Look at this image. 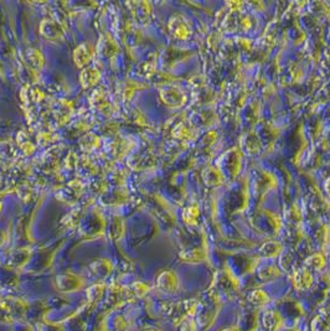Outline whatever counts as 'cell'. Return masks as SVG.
<instances>
[{"label": "cell", "instance_id": "1", "mask_svg": "<svg viewBox=\"0 0 330 331\" xmlns=\"http://www.w3.org/2000/svg\"><path fill=\"white\" fill-rule=\"evenodd\" d=\"M218 313V308L212 305L211 303L207 304L206 308H199L198 307V320H196V324L200 329H209L210 325H212L213 320H215L216 315Z\"/></svg>", "mask_w": 330, "mask_h": 331}, {"label": "cell", "instance_id": "2", "mask_svg": "<svg viewBox=\"0 0 330 331\" xmlns=\"http://www.w3.org/2000/svg\"><path fill=\"white\" fill-rule=\"evenodd\" d=\"M56 285L61 291H75L77 289L82 288L83 282L81 278L72 273H65L57 275Z\"/></svg>", "mask_w": 330, "mask_h": 331}, {"label": "cell", "instance_id": "3", "mask_svg": "<svg viewBox=\"0 0 330 331\" xmlns=\"http://www.w3.org/2000/svg\"><path fill=\"white\" fill-rule=\"evenodd\" d=\"M157 285L160 290L165 293H175L179 288V280L175 273L171 271H165L158 277Z\"/></svg>", "mask_w": 330, "mask_h": 331}, {"label": "cell", "instance_id": "4", "mask_svg": "<svg viewBox=\"0 0 330 331\" xmlns=\"http://www.w3.org/2000/svg\"><path fill=\"white\" fill-rule=\"evenodd\" d=\"M40 31L46 39H50V40H57L62 36V29L54 20H44L40 25Z\"/></svg>", "mask_w": 330, "mask_h": 331}, {"label": "cell", "instance_id": "5", "mask_svg": "<svg viewBox=\"0 0 330 331\" xmlns=\"http://www.w3.org/2000/svg\"><path fill=\"white\" fill-rule=\"evenodd\" d=\"M262 324L267 331H277L282 326V316L277 311H266L262 316Z\"/></svg>", "mask_w": 330, "mask_h": 331}, {"label": "cell", "instance_id": "6", "mask_svg": "<svg viewBox=\"0 0 330 331\" xmlns=\"http://www.w3.org/2000/svg\"><path fill=\"white\" fill-rule=\"evenodd\" d=\"M0 307L9 314H18V315H20V314L25 313V304L20 299L8 298V299H4V302L0 303Z\"/></svg>", "mask_w": 330, "mask_h": 331}, {"label": "cell", "instance_id": "7", "mask_svg": "<svg viewBox=\"0 0 330 331\" xmlns=\"http://www.w3.org/2000/svg\"><path fill=\"white\" fill-rule=\"evenodd\" d=\"M74 58H75V62H76V65L79 66V67H83V66L87 65L91 60L90 47L87 45H80L76 50H75Z\"/></svg>", "mask_w": 330, "mask_h": 331}, {"label": "cell", "instance_id": "8", "mask_svg": "<svg viewBox=\"0 0 330 331\" xmlns=\"http://www.w3.org/2000/svg\"><path fill=\"white\" fill-rule=\"evenodd\" d=\"M99 81V72L94 68H85L81 72V83L85 88H90Z\"/></svg>", "mask_w": 330, "mask_h": 331}, {"label": "cell", "instance_id": "9", "mask_svg": "<svg viewBox=\"0 0 330 331\" xmlns=\"http://www.w3.org/2000/svg\"><path fill=\"white\" fill-rule=\"evenodd\" d=\"M293 282H295V285L297 289L304 290V289H308L310 285H312L313 278L309 272L301 271L295 275V280H293Z\"/></svg>", "mask_w": 330, "mask_h": 331}, {"label": "cell", "instance_id": "10", "mask_svg": "<svg viewBox=\"0 0 330 331\" xmlns=\"http://www.w3.org/2000/svg\"><path fill=\"white\" fill-rule=\"evenodd\" d=\"M27 62L31 66L32 68L40 69L44 66V56L39 50L36 49H30L29 51L26 52Z\"/></svg>", "mask_w": 330, "mask_h": 331}, {"label": "cell", "instance_id": "11", "mask_svg": "<svg viewBox=\"0 0 330 331\" xmlns=\"http://www.w3.org/2000/svg\"><path fill=\"white\" fill-rule=\"evenodd\" d=\"M91 268H92L93 273L96 274L97 277L104 278L107 274L111 273L112 264H111L106 260H101V261H97V262H94L92 266H91Z\"/></svg>", "mask_w": 330, "mask_h": 331}, {"label": "cell", "instance_id": "12", "mask_svg": "<svg viewBox=\"0 0 330 331\" xmlns=\"http://www.w3.org/2000/svg\"><path fill=\"white\" fill-rule=\"evenodd\" d=\"M248 299H249V303L256 305V307H262V305L267 304V303L270 302V298H268L267 294L262 290L252 291V293L249 294Z\"/></svg>", "mask_w": 330, "mask_h": 331}, {"label": "cell", "instance_id": "13", "mask_svg": "<svg viewBox=\"0 0 330 331\" xmlns=\"http://www.w3.org/2000/svg\"><path fill=\"white\" fill-rule=\"evenodd\" d=\"M104 294L103 284H94L87 290V298L91 303H97L102 299Z\"/></svg>", "mask_w": 330, "mask_h": 331}, {"label": "cell", "instance_id": "14", "mask_svg": "<svg viewBox=\"0 0 330 331\" xmlns=\"http://www.w3.org/2000/svg\"><path fill=\"white\" fill-rule=\"evenodd\" d=\"M204 252L200 251V249H196V251H191L188 253H182L181 258L185 260L187 262H200V261L204 260Z\"/></svg>", "mask_w": 330, "mask_h": 331}, {"label": "cell", "instance_id": "15", "mask_svg": "<svg viewBox=\"0 0 330 331\" xmlns=\"http://www.w3.org/2000/svg\"><path fill=\"white\" fill-rule=\"evenodd\" d=\"M180 331H198V324L194 319L188 318L179 324Z\"/></svg>", "mask_w": 330, "mask_h": 331}, {"label": "cell", "instance_id": "16", "mask_svg": "<svg viewBox=\"0 0 330 331\" xmlns=\"http://www.w3.org/2000/svg\"><path fill=\"white\" fill-rule=\"evenodd\" d=\"M148 290L149 288L145 284H143V283H135V284L132 285V293L138 298L145 296V293H148Z\"/></svg>", "mask_w": 330, "mask_h": 331}, {"label": "cell", "instance_id": "17", "mask_svg": "<svg viewBox=\"0 0 330 331\" xmlns=\"http://www.w3.org/2000/svg\"><path fill=\"white\" fill-rule=\"evenodd\" d=\"M309 264L312 267H314L315 269H319V268H320V267L324 266L323 257H321V255H315V257H313L312 260H310Z\"/></svg>", "mask_w": 330, "mask_h": 331}, {"label": "cell", "instance_id": "18", "mask_svg": "<svg viewBox=\"0 0 330 331\" xmlns=\"http://www.w3.org/2000/svg\"><path fill=\"white\" fill-rule=\"evenodd\" d=\"M223 331H240V329H238V327H236V326H232V327H227V329H225Z\"/></svg>", "mask_w": 330, "mask_h": 331}, {"label": "cell", "instance_id": "19", "mask_svg": "<svg viewBox=\"0 0 330 331\" xmlns=\"http://www.w3.org/2000/svg\"><path fill=\"white\" fill-rule=\"evenodd\" d=\"M144 331H159V330H157V329H146V330H144Z\"/></svg>", "mask_w": 330, "mask_h": 331}]
</instances>
